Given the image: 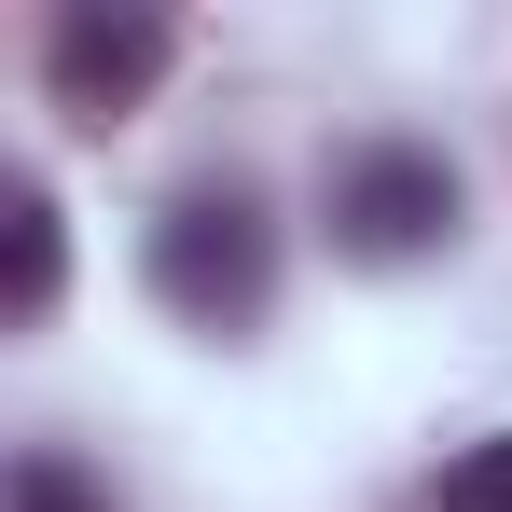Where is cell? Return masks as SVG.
Returning a JSON list of instances; mask_svg holds the SVG:
<instances>
[{"label": "cell", "mask_w": 512, "mask_h": 512, "mask_svg": "<svg viewBox=\"0 0 512 512\" xmlns=\"http://www.w3.org/2000/svg\"><path fill=\"white\" fill-rule=\"evenodd\" d=\"M153 305L194 319V333H263V305H277V222H263V194L236 180H194L153 208Z\"/></svg>", "instance_id": "6da1fadb"}, {"label": "cell", "mask_w": 512, "mask_h": 512, "mask_svg": "<svg viewBox=\"0 0 512 512\" xmlns=\"http://www.w3.org/2000/svg\"><path fill=\"white\" fill-rule=\"evenodd\" d=\"M429 512H512V429H485L471 457H443V485H429Z\"/></svg>", "instance_id": "8992f818"}, {"label": "cell", "mask_w": 512, "mask_h": 512, "mask_svg": "<svg viewBox=\"0 0 512 512\" xmlns=\"http://www.w3.org/2000/svg\"><path fill=\"white\" fill-rule=\"evenodd\" d=\"M319 208H333V250L388 277V263L457 250V208H471V194H457V167H443L429 139H360V153H333V194H319Z\"/></svg>", "instance_id": "7a4b0ae2"}, {"label": "cell", "mask_w": 512, "mask_h": 512, "mask_svg": "<svg viewBox=\"0 0 512 512\" xmlns=\"http://www.w3.org/2000/svg\"><path fill=\"white\" fill-rule=\"evenodd\" d=\"M0 319H14V333H42V319H56V277H70V236H56V194H42V180H14V194H0Z\"/></svg>", "instance_id": "277c9868"}, {"label": "cell", "mask_w": 512, "mask_h": 512, "mask_svg": "<svg viewBox=\"0 0 512 512\" xmlns=\"http://www.w3.org/2000/svg\"><path fill=\"white\" fill-rule=\"evenodd\" d=\"M14 512H111V485H97L70 443H28L14 457Z\"/></svg>", "instance_id": "5b68a950"}, {"label": "cell", "mask_w": 512, "mask_h": 512, "mask_svg": "<svg viewBox=\"0 0 512 512\" xmlns=\"http://www.w3.org/2000/svg\"><path fill=\"white\" fill-rule=\"evenodd\" d=\"M167 56H180V28L153 14V0H70L56 42H42V84H56L70 125H125L139 97L167 84Z\"/></svg>", "instance_id": "3957f363"}]
</instances>
